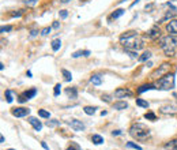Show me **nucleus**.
Returning <instances> with one entry per match:
<instances>
[{
    "label": "nucleus",
    "mask_w": 177,
    "mask_h": 150,
    "mask_svg": "<svg viewBox=\"0 0 177 150\" xmlns=\"http://www.w3.org/2000/svg\"><path fill=\"white\" fill-rule=\"evenodd\" d=\"M120 42L123 44V47L127 51H139L145 47L143 44V40L138 36V33L135 30H130V32H125L124 34L120 36Z\"/></svg>",
    "instance_id": "f257e3e1"
},
{
    "label": "nucleus",
    "mask_w": 177,
    "mask_h": 150,
    "mask_svg": "<svg viewBox=\"0 0 177 150\" xmlns=\"http://www.w3.org/2000/svg\"><path fill=\"white\" fill-rule=\"evenodd\" d=\"M159 45H161V49L165 52V55L173 56L175 51L177 49V34H169L166 37L161 38Z\"/></svg>",
    "instance_id": "f03ea898"
},
{
    "label": "nucleus",
    "mask_w": 177,
    "mask_h": 150,
    "mask_svg": "<svg viewBox=\"0 0 177 150\" xmlns=\"http://www.w3.org/2000/svg\"><path fill=\"white\" fill-rule=\"evenodd\" d=\"M130 134L131 137L136 138L139 141H143V139H147L150 137V130L142 123H136V124H132L130 128Z\"/></svg>",
    "instance_id": "7ed1b4c3"
},
{
    "label": "nucleus",
    "mask_w": 177,
    "mask_h": 150,
    "mask_svg": "<svg viewBox=\"0 0 177 150\" xmlns=\"http://www.w3.org/2000/svg\"><path fill=\"white\" fill-rule=\"evenodd\" d=\"M155 86H157V89H161V90H172V89H175V75L173 74H166L165 76L159 78Z\"/></svg>",
    "instance_id": "20e7f679"
},
{
    "label": "nucleus",
    "mask_w": 177,
    "mask_h": 150,
    "mask_svg": "<svg viewBox=\"0 0 177 150\" xmlns=\"http://www.w3.org/2000/svg\"><path fill=\"white\" fill-rule=\"evenodd\" d=\"M169 70H170V64L169 63H162L155 71L151 72L150 78L151 79H159L162 76H165L166 74H169Z\"/></svg>",
    "instance_id": "39448f33"
},
{
    "label": "nucleus",
    "mask_w": 177,
    "mask_h": 150,
    "mask_svg": "<svg viewBox=\"0 0 177 150\" xmlns=\"http://www.w3.org/2000/svg\"><path fill=\"white\" fill-rule=\"evenodd\" d=\"M70 127H71L74 131H83L85 130V124L82 123L80 120H77V119H71V120H67L66 121Z\"/></svg>",
    "instance_id": "423d86ee"
},
{
    "label": "nucleus",
    "mask_w": 177,
    "mask_h": 150,
    "mask_svg": "<svg viewBox=\"0 0 177 150\" xmlns=\"http://www.w3.org/2000/svg\"><path fill=\"white\" fill-rule=\"evenodd\" d=\"M132 96V92L127 87H121V89H117L114 92V97L117 98H125V97H131Z\"/></svg>",
    "instance_id": "0eeeda50"
},
{
    "label": "nucleus",
    "mask_w": 177,
    "mask_h": 150,
    "mask_svg": "<svg viewBox=\"0 0 177 150\" xmlns=\"http://www.w3.org/2000/svg\"><path fill=\"white\" fill-rule=\"evenodd\" d=\"M11 113H12L15 117H25V116H27L30 113V109L27 108H14L12 111H11Z\"/></svg>",
    "instance_id": "6e6552de"
},
{
    "label": "nucleus",
    "mask_w": 177,
    "mask_h": 150,
    "mask_svg": "<svg viewBox=\"0 0 177 150\" xmlns=\"http://www.w3.org/2000/svg\"><path fill=\"white\" fill-rule=\"evenodd\" d=\"M36 94H37V90H36V89H32V90H29V92H25L23 94L19 97V103H25V101L33 98Z\"/></svg>",
    "instance_id": "1a4fd4ad"
},
{
    "label": "nucleus",
    "mask_w": 177,
    "mask_h": 150,
    "mask_svg": "<svg viewBox=\"0 0 177 150\" xmlns=\"http://www.w3.org/2000/svg\"><path fill=\"white\" fill-rule=\"evenodd\" d=\"M27 121H29V123L32 124L33 127H34V130H36V131H41V130H43V123H41V121L38 120V119L32 117V116H30V117L27 119Z\"/></svg>",
    "instance_id": "9d476101"
},
{
    "label": "nucleus",
    "mask_w": 177,
    "mask_h": 150,
    "mask_svg": "<svg viewBox=\"0 0 177 150\" xmlns=\"http://www.w3.org/2000/svg\"><path fill=\"white\" fill-rule=\"evenodd\" d=\"M166 30L170 34H177V19H172V21L168 23Z\"/></svg>",
    "instance_id": "9b49d317"
},
{
    "label": "nucleus",
    "mask_w": 177,
    "mask_h": 150,
    "mask_svg": "<svg viewBox=\"0 0 177 150\" xmlns=\"http://www.w3.org/2000/svg\"><path fill=\"white\" fill-rule=\"evenodd\" d=\"M128 108V104L125 101H117V103L113 104V109L116 111H123V109H127Z\"/></svg>",
    "instance_id": "f8f14e48"
},
{
    "label": "nucleus",
    "mask_w": 177,
    "mask_h": 150,
    "mask_svg": "<svg viewBox=\"0 0 177 150\" xmlns=\"http://www.w3.org/2000/svg\"><path fill=\"white\" fill-rule=\"evenodd\" d=\"M164 149L165 150H177V139H173V141H169L164 145Z\"/></svg>",
    "instance_id": "ddd939ff"
},
{
    "label": "nucleus",
    "mask_w": 177,
    "mask_h": 150,
    "mask_svg": "<svg viewBox=\"0 0 177 150\" xmlns=\"http://www.w3.org/2000/svg\"><path fill=\"white\" fill-rule=\"evenodd\" d=\"M153 89H157V86L154 85H143L138 89V93H145V92H148V90H153Z\"/></svg>",
    "instance_id": "4468645a"
},
{
    "label": "nucleus",
    "mask_w": 177,
    "mask_h": 150,
    "mask_svg": "<svg viewBox=\"0 0 177 150\" xmlns=\"http://www.w3.org/2000/svg\"><path fill=\"white\" fill-rule=\"evenodd\" d=\"M90 82H91L93 85H95V86H100V85L102 83V78H101V75H93L91 78H90Z\"/></svg>",
    "instance_id": "2eb2a0df"
},
{
    "label": "nucleus",
    "mask_w": 177,
    "mask_h": 150,
    "mask_svg": "<svg viewBox=\"0 0 177 150\" xmlns=\"http://www.w3.org/2000/svg\"><path fill=\"white\" fill-rule=\"evenodd\" d=\"M66 93H67V96H68L70 98H77V96H78V92H77V89L75 87H68V89L66 90Z\"/></svg>",
    "instance_id": "dca6fc26"
},
{
    "label": "nucleus",
    "mask_w": 177,
    "mask_h": 150,
    "mask_svg": "<svg viewBox=\"0 0 177 150\" xmlns=\"http://www.w3.org/2000/svg\"><path fill=\"white\" fill-rule=\"evenodd\" d=\"M148 37L153 38V40H155L157 37H159V29H158V27H153V29L148 32Z\"/></svg>",
    "instance_id": "f3484780"
},
{
    "label": "nucleus",
    "mask_w": 177,
    "mask_h": 150,
    "mask_svg": "<svg viewBox=\"0 0 177 150\" xmlns=\"http://www.w3.org/2000/svg\"><path fill=\"white\" fill-rule=\"evenodd\" d=\"M91 141H93V143H94V145H102L104 143V138L101 137V135H93L91 137Z\"/></svg>",
    "instance_id": "a211bd4d"
},
{
    "label": "nucleus",
    "mask_w": 177,
    "mask_h": 150,
    "mask_svg": "<svg viewBox=\"0 0 177 150\" xmlns=\"http://www.w3.org/2000/svg\"><path fill=\"white\" fill-rule=\"evenodd\" d=\"M60 47H61V41L59 38H56V40H53L52 41V51L53 52H57L59 49H60Z\"/></svg>",
    "instance_id": "6ab92c4d"
},
{
    "label": "nucleus",
    "mask_w": 177,
    "mask_h": 150,
    "mask_svg": "<svg viewBox=\"0 0 177 150\" xmlns=\"http://www.w3.org/2000/svg\"><path fill=\"white\" fill-rule=\"evenodd\" d=\"M150 58H151V52L150 51H146V52H143L142 56H139V61H147Z\"/></svg>",
    "instance_id": "aec40b11"
},
{
    "label": "nucleus",
    "mask_w": 177,
    "mask_h": 150,
    "mask_svg": "<svg viewBox=\"0 0 177 150\" xmlns=\"http://www.w3.org/2000/svg\"><path fill=\"white\" fill-rule=\"evenodd\" d=\"M90 51H78V52L72 53V58H79V56H89Z\"/></svg>",
    "instance_id": "412c9836"
},
{
    "label": "nucleus",
    "mask_w": 177,
    "mask_h": 150,
    "mask_svg": "<svg viewBox=\"0 0 177 150\" xmlns=\"http://www.w3.org/2000/svg\"><path fill=\"white\" fill-rule=\"evenodd\" d=\"M136 105L138 106H142V108H148V106H150L147 101L142 100V98H138V100H136Z\"/></svg>",
    "instance_id": "4be33fe9"
},
{
    "label": "nucleus",
    "mask_w": 177,
    "mask_h": 150,
    "mask_svg": "<svg viewBox=\"0 0 177 150\" xmlns=\"http://www.w3.org/2000/svg\"><path fill=\"white\" fill-rule=\"evenodd\" d=\"M161 112L162 113H176L177 112V109H173V106H162L161 108Z\"/></svg>",
    "instance_id": "5701e85b"
},
{
    "label": "nucleus",
    "mask_w": 177,
    "mask_h": 150,
    "mask_svg": "<svg viewBox=\"0 0 177 150\" xmlns=\"http://www.w3.org/2000/svg\"><path fill=\"white\" fill-rule=\"evenodd\" d=\"M124 11L125 10H123V8H119V10H116L113 14H112V18H114V19H117V18H120V16L124 14Z\"/></svg>",
    "instance_id": "b1692460"
},
{
    "label": "nucleus",
    "mask_w": 177,
    "mask_h": 150,
    "mask_svg": "<svg viewBox=\"0 0 177 150\" xmlns=\"http://www.w3.org/2000/svg\"><path fill=\"white\" fill-rule=\"evenodd\" d=\"M95 109H97L95 106H85V108H83V111H85L86 115H94Z\"/></svg>",
    "instance_id": "393cba45"
},
{
    "label": "nucleus",
    "mask_w": 177,
    "mask_h": 150,
    "mask_svg": "<svg viewBox=\"0 0 177 150\" xmlns=\"http://www.w3.org/2000/svg\"><path fill=\"white\" fill-rule=\"evenodd\" d=\"M38 116H41V117H44V119H49L50 113L48 111H45V109H40V111H38Z\"/></svg>",
    "instance_id": "a878e982"
},
{
    "label": "nucleus",
    "mask_w": 177,
    "mask_h": 150,
    "mask_svg": "<svg viewBox=\"0 0 177 150\" xmlns=\"http://www.w3.org/2000/svg\"><path fill=\"white\" fill-rule=\"evenodd\" d=\"M63 75H64V78H66V81L67 82H70V81H72V74L70 71H67V70H63Z\"/></svg>",
    "instance_id": "bb28decb"
},
{
    "label": "nucleus",
    "mask_w": 177,
    "mask_h": 150,
    "mask_svg": "<svg viewBox=\"0 0 177 150\" xmlns=\"http://www.w3.org/2000/svg\"><path fill=\"white\" fill-rule=\"evenodd\" d=\"M60 93H61V85L60 83L55 85V90H53V94H55V97L60 96Z\"/></svg>",
    "instance_id": "cd10ccee"
},
{
    "label": "nucleus",
    "mask_w": 177,
    "mask_h": 150,
    "mask_svg": "<svg viewBox=\"0 0 177 150\" xmlns=\"http://www.w3.org/2000/svg\"><path fill=\"white\" fill-rule=\"evenodd\" d=\"M4 96H5V98H7V103H8V104H11V103H12V100H14V98H12V93H11L10 90H5Z\"/></svg>",
    "instance_id": "c85d7f7f"
},
{
    "label": "nucleus",
    "mask_w": 177,
    "mask_h": 150,
    "mask_svg": "<svg viewBox=\"0 0 177 150\" xmlns=\"http://www.w3.org/2000/svg\"><path fill=\"white\" fill-rule=\"evenodd\" d=\"M127 148H130V149H135V150H142V146L136 145V143H134V142H128V143H127Z\"/></svg>",
    "instance_id": "c756f323"
},
{
    "label": "nucleus",
    "mask_w": 177,
    "mask_h": 150,
    "mask_svg": "<svg viewBox=\"0 0 177 150\" xmlns=\"http://www.w3.org/2000/svg\"><path fill=\"white\" fill-rule=\"evenodd\" d=\"M60 124V121L59 120H48L46 121V126L48 127H56V126H59Z\"/></svg>",
    "instance_id": "7c9ffc66"
},
{
    "label": "nucleus",
    "mask_w": 177,
    "mask_h": 150,
    "mask_svg": "<svg viewBox=\"0 0 177 150\" xmlns=\"http://www.w3.org/2000/svg\"><path fill=\"white\" fill-rule=\"evenodd\" d=\"M145 119H147V120H155V115H154V113L153 112H148V113H146V115H145Z\"/></svg>",
    "instance_id": "2f4dec72"
},
{
    "label": "nucleus",
    "mask_w": 177,
    "mask_h": 150,
    "mask_svg": "<svg viewBox=\"0 0 177 150\" xmlns=\"http://www.w3.org/2000/svg\"><path fill=\"white\" fill-rule=\"evenodd\" d=\"M50 32H52V29H50V27H44V29L41 30V36H48Z\"/></svg>",
    "instance_id": "473e14b6"
},
{
    "label": "nucleus",
    "mask_w": 177,
    "mask_h": 150,
    "mask_svg": "<svg viewBox=\"0 0 177 150\" xmlns=\"http://www.w3.org/2000/svg\"><path fill=\"white\" fill-rule=\"evenodd\" d=\"M25 3H26L27 5H30V7H33V5H36L38 3V0H26Z\"/></svg>",
    "instance_id": "72a5a7b5"
},
{
    "label": "nucleus",
    "mask_w": 177,
    "mask_h": 150,
    "mask_svg": "<svg viewBox=\"0 0 177 150\" xmlns=\"http://www.w3.org/2000/svg\"><path fill=\"white\" fill-rule=\"evenodd\" d=\"M59 15H60V18H63V19H66L67 16H68V12H67L66 10H61L60 12H59Z\"/></svg>",
    "instance_id": "f704fd0d"
},
{
    "label": "nucleus",
    "mask_w": 177,
    "mask_h": 150,
    "mask_svg": "<svg viewBox=\"0 0 177 150\" xmlns=\"http://www.w3.org/2000/svg\"><path fill=\"white\" fill-rule=\"evenodd\" d=\"M125 51H127V49H125ZM127 53L131 56V58H134V59L138 56V52H136V51H127Z\"/></svg>",
    "instance_id": "c9c22d12"
},
{
    "label": "nucleus",
    "mask_w": 177,
    "mask_h": 150,
    "mask_svg": "<svg viewBox=\"0 0 177 150\" xmlns=\"http://www.w3.org/2000/svg\"><path fill=\"white\" fill-rule=\"evenodd\" d=\"M67 150H80V148L77 145V143H71V146H70Z\"/></svg>",
    "instance_id": "e433bc0d"
},
{
    "label": "nucleus",
    "mask_w": 177,
    "mask_h": 150,
    "mask_svg": "<svg viewBox=\"0 0 177 150\" xmlns=\"http://www.w3.org/2000/svg\"><path fill=\"white\" fill-rule=\"evenodd\" d=\"M10 30H12V27H11V26H3V27H2V33L10 32Z\"/></svg>",
    "instance_id": "4c0bfd02"
},
{
    "label": "nucleus",
    "mask_w": 177,
    "mask_h": 150,
    "mask_svg": "<svg viewBox=\"0 0 177 150\" xmlns=\"http://www.w3.org/2000/svg\"><path fill=\"white\" fill-rule=\"evenodd\" d=\"M41 146H43V148L45 149V150H49V148H48V145L45 142H41Z\"/></svg>",
    "instance_id": "58836bf2"
},
{
    "label": "nucleus",
    "mask_w": 177,
    "mask_h": 150,
    "mask_svg": "<svg viewBox=\"0 0 177 150\" xmlns=\"http://www.w3.org/2000/svg\"><path fill=\"white\" fill-rule=\"evenodd\" d=\"M59 26H60L59 22H55V23H53V29H59Z\"/></svg>",
    "instance_id": "ea45409f"
},
{
    "label": "nucleus",
    "mask_w": 177,
    "mask_h": 150,
    "mask_svg": "<svg viewBox=\"0 0 177 150\" xmlns=\"http://www.w3.org/2000/svg\"><path fill=\"white\" fill-rule=\"evenodd\" d=\"M112 134H113V135H120V134H121V131H120V130H116V131H113Z\"/></svg>",
    "instance_id": "a19ab883"
},
{
    "label": "nucleus",
    "mask_w": 177,
    "mask_h": 150,
    "mask_svg": "<svg viewBox=\"0 0 177 150\" xmlns=\"http://www.w3.org/2000/svg\"><path fill=\"white\" fill-rule=\"evenodd\" d=\"M139 2H140V0H135V2L132 3V4H131V7H134V5H136L138 3H139Z\"/></svg>",
    "instance_id": "79ce46f5"
},
{
    "label": "nucleus",
    "mask_w": 177,
    "mask_h": 150,
    "mask_svg": "<svg viewBox=\"0 0 177 150\" xmlns=\"http://www.w3.org/2000/svg\"><path fill=\"white\" fill-rule=\"evenodd\" d=\"M21 14H22V12H14L12 16H21Z\"/></svg>",
    "instance_id": "37998d69"
},
{
    "label": "nucleus",
    "mask_w": 177,
    "mask_h": 150,
    "mask_svg": "<svg viewBox=\"0 0 177 150\" xmlns=\"http://www.w3.org/2000/svg\"><path fill=\"white\" fill-rule=\"evenodd\" d=\"M0 142H2V143H4V137H3V135H2V137H0Z\"/></svg>",
    "instance_id": "c03bdc74"
},
{
    "label": "nucleus",
    "mask_w": 177,
    "mask_h": 150,
    "mask_svg": "<svg viewBox=\"0 0 177 150\" xmlns=\"http://www.w3.org/2000/svg\"><path fill=\"white\" fill-rule=\"evenodd\" d=\"M36 34H37V32H36V30H33V32H32V34H30V36H32V37H33V36H36Z\"/></svg>",
    "instance_id": "a18cd8bd"
},
{
    "label": "nucleus",
    "mask_w": 177,
    "mask_h": 150,
    "mask_svg": "<svg viewBox=\"0 0 177 150\" xmlns=\"http://www.w3.org/2000/svg\"><path fill=\"white\" fill-rule=\"evenodd\" d=\"M26 75L29 76V78H32V72H30V71H27V72H26Z\"/></svg>",
    "instance_id": "49530a36"
},
{
    "label": "nucleus",
    "mask_w": 177,
    "mask_h": 150,
    "mask_svg": "<svg viewBox=\"0 0 177 150\" xmlns=\"http://www.w3.org/2000/svg\"><path fill=\"white\" fill-rule=\"evenodd\" d=\"M61 3H67V2H70V0H60Z\"/></svg>",
    "instance_id": "de8ad7c7"
},
{
    "label": "nucleus",
    "mask_w": 177,
    "mask_h": 150,
    "mask_svg": "<svg viewBox=\"0 0 177 150\" xmlns=\"http://www.w3.org/2000/svg\"><path fill=\"white\" fill-rule=\"evenodd\" d=\"M7 150H15V149H7Z\"/></svg>",
    "instance_id": "09e8293b"
}]
</instances>
